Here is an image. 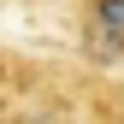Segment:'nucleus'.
<instances>
[{
    "mask_svg": "<svg viewBox=\"0 0 124 124\" xmlns=\"http://www.w3.org/2000/svg\"><path fill=\"white\" fill-rule=\"evenodd\" d=\"M89 24L112 30V36H124V0H89Z\"/></svg>",
    "mask_w": 124,
    "mask_h": 124,
    "instance_id": "nucleus-1",
    "label": "nucleus"
}]
</instances>
